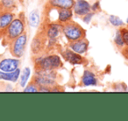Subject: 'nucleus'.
<instances>
[{"instance_id": "nucleus-1", "label": "nucleus", "mask_w": 128, "mask_h": 121, "mask_svg": "<svg viewBox=\"0 0 128 121\" xmlns=\"http://www.w3.org/2000/svg\"><path fill=\"white\" fill-rule=\"evenodd\" d=\"M62 30L66 38L70 42L84 39L85 35L84 29L80 25L72 21L65 22L64 25L62 26Z\"/></svg>"}, {"instance_id": "nucleus-2", "label": "nucleus", "mask_w": 128, "mask_h": 121, "mask_svg": "<svg viewBox=\"0 0 128 121\" xmlns=\"http://www.w3.org/2000/svg\"><path fill=\"white\" fill-rule=\"evenodd\" d=\"M25 26L22 20L20 18H16L12 21V23L9 25V26L6 28V40L7 42H11L17 37L24 34Z\"/></svg>"}, {"instance_id": "nucleus-3", "label": "nucleus", "mask_w": 128, "mask_h": 121, "mask_svg": "<svg viewBox=\"0 0 128 121\" xmlns=\"http://www.w3.org/2000/svg\"><path fill=\"white\" fill-rule=\"evenodd\" d=\"M27 37L26 34L24 32L21 35L17 37L12 41L10 42V51L11 54L16 58H20L24 54V52L26 46Z\"/></svg>"}, {"instance_id": "nucleus-4", "label": "nucleus", "mask_w": 128, "mask_h": 121, "mask_svg": "<svg viewBox=\"0 0 128 121\" xmlns=\"http://www.w3.org/2000/svg\"><path fill=\"white\" fill-rule=\"evenodd\" d=\"M54 74L51 70H42L38 72L37 76L34 82L41 87H48V85H53L54 84Z\"/></svg>"}, {"instance_id": "nucleus-5", "label": "nucleus", "mask_w": 128, "mask_h": 121, "mask_svg": "<svg viewBox=\"0 0 128 121\" xmlns=\"http://www.w3.org/2000/svg\"><path fill=\"white\" fill-rule=\"evenodd\" d=\"M40 70H52L60 66V59L57 55H50L46 58H43L37 63Z\"/></svg>"}, {"instance_id": "nucleus-6", "label": "nucleus", "mask_w": 128, "mask_h": 121, "mask_svg": "<svg viewBox=\"0 0 128 121\" xmlns=\"http://www.w3.org/2000/svg\"><path fill=\"white\" fill-rule=\"evenodd\" d=\"M20 60L17 59H4L0 60V70L4 72H12L18 70Z\"/></svg>"}, {"instance_id": "nucleus-7", "label": "nucleus", "mask_w": 128, "mask_h": 121, "mask_svg": "<svg viewBox=\"0 0 128 121\" xmlns=\"http://www.w3.org/2000/svg\"><path fill=\"white\" fill-rule=\"evenodd\" d=\"M75 12L77 15H86L90 11V6L85 0H77L76 3L74 4Z\"/></svg>"}, {"instance_id": "nucleus-8", "label": "nucleus", "mask_w": 128, "mask_h": 121, "mask_svg": "<svg viewBox=\"0 0 128 121\" xmlns=\"http://www.w3.org/2000/svg\"><path fill=\"white\" fill-rule=\"evenodd\" d=\"M48 4L53 8L71 9L75 3L74 0H48Z\"/></svg>"}, {"instance_id": "nucleus-9", "label": "nucleus", "mask_w": 128, "mask_h": 121, "mask_svg": "<svg viewBox=\"0 0 128 121\" xmlns=\"http://www.w3.org/2000/svg\"><path fill=\"white\" fill-rule=\"evenodd\" d=\"M70 48L73 50L74 52L77 54H84L87 51L88 48V41L86 40L81 39L78 40L76 41H71L70 43Z\"/></svg>"}, {"instance_id": "nucleus-10", "label": "nucleus", "mask_w": 128, "mask_h": 121, "mask_svg": "<svg viewBox=\"0 0 128 121\" xmlns=\"http://www.w3.org/2000/svg\"><path fill=\"white\" fill-rule=\"evenodd\" d=\"M13 20V14L11 12L0 13V31L6 29Z\"/></svg>"}, {"instance_id": "nucleus-11", "label": "nucleus", "mask_w": 128, "mask_h": 121, "mask_svg": "<svg viewBox=\"0 0 128 121\" xmlns=\"http://www.w3.org/2000/svg\"><path fill=\"white\" fill-rule=\"evenodd\" d=\"M63 56L72 64H80L82 62V57L80 56V54H77L74 51H70V50H67L63 54Z\"/></svg>"}, {"instance_id": "nucleus-12", "label": "nucleus", "mask_w": 128, "mask_h": 121, "mask_svg": "<svg viewBox=\"0 0 128 121\" xmlns=\"http://www.w3.org/2000/svg\"><path fill=\"white\" fill-rule=\"evenodd\" d=\"M58 12V21L62 23H65L71 20L72 18V12L70 9H60L55 8Z\"/></svg>"}, {"instance_id": "nucleus-13", "label": "nucleus", "mask_w": 128, "mask_h": 121, "mask_svg": "<svg viewBox=\"0 0 128 121\" xmlns=\"http://www.w3.org/2000/svg\"><path fill=\"white\" fill-rule=\"evenodd\" d=\"M20 74V70H16L12 72H4L0 71V79L6 81H12V82H17Z\"/></svg>"}, {"instance_id": "nucleus-14", "label": "nucleus", "mask_w": 128, "mask_h": 121, "mask_svg": "<svg viewBox=\"0 0 128 121\" xmlns=\"http://www.w3.org/2000/svg\"><path fill=\"white\" fill-rule=\"evenodd\" d=\"M82 82L84 86H91V85H96V79L95 75L90 71L86 70L84 72V76L82 78Z\"/></svg>"}, {"instance_id": "nucleus-15", "label": "nucleus", "mask_w": 128, "mask_h": 121, "mask_svg": "<svg viewBox=\"0 0 128 121\" xmlns=\"http://www.w3.org/2000/svg\"><path fill=\"white\" fill-rule=\"evenodd\" d=\"M15 6L14 0H1L0 2V13L11 12Z\"/></svg>"}, {"instance_id": "nucleus-16", "label": "nucleus", "mask_w": 128, "mask_h": 121, "mask_svg": "<svg viewBox=\"0 0 128 121\" xmlns=\"http://www.w3.org/2000/svg\"><path fill=\"white\" fill-rule=\"evenodd\" d=\"M29 23L32 27H37L40 24V13L38 10H34L29 15Z\"/></svg>"}, {"instance_id": "nucleus-17", "label": "nucleus", "mask_w": 128, "mask_h": 121, "mask_svg": "<svg viewBox=\"0 0 128 121\" xmlns=\"http://www.w3.org/2000/svg\"><path fill=\"white\" fill-rule=\"evenodd\" d=\"M29 76H30V68H25L24 70L22 71V74L20 76V85L22 87H25L26 84L27 82V80L29 78Z\"/></svg>"}, {"instance_id": "nucleus-18", "label": "nucleus", "mask_w": 128, "mask_h": 121, "mask_svg": "<svg viewBox=\"0 0 128 121\" xmlns=\"http://www.w3.org/2000/svg\"><path fill=\"white\" fill-rule=\"evenodd\" d=\"M59 34V29L58 26L56 25H51L49 26V29H48V35L49 38H54L58 35Z\"/></svg>"}, {"instance_id": "nucleus-19", "label": "nucleus", "mask_w": 128, "mask_h": 121, "mask_svg": "<svg viewBox=\"0 0 128 121\" xmlns=\"http://www.w3.org/2000/svg\"><path fill=\"white\" fill-rule=\"evenodd\" d=\"M38 86L39 85L35 82H34V84L32 82L24 90V91L25 92H37V91H40V89H38Z\"/></svg>"}, {"instance_id": "nucleus-20", "label": "nucleus", "mask_w": 128, "mask_h": 121, "mask_svg": "<svg viewBox=\"0 0 128 121\" xmlns=\"http://www.w3.org/2000/svg\"><path fill=\"white\" fill-rule=\"evenodd\" d=\"M109 20H110V23H112L113 26H119L123 25L122 20H121L118 17L114 16V15H112V16L110 17V18H109Z\"/></svg>"}, {"instance_id": "nucleus-21", "label": "nucleus", "mask_w": 128, "mask_h": 121, "mask_svg": "<svg viewBox=\"0 0 128 121\" xmlns=\"http://www.w3.org/2000/svg\"><path fill=\"white\" fill-rule=\"evenodd\" d=\"M115 42H116V44L118 45V46H122V45L124 44V40H123L121 32H117V34H116V37H115Z\"/></svg>"}, {"instance_id": "nucleus-22", "label": "nucleus", "mask_w": 128, "mask_h": 121, "mask_svg": "<svg viewBox=\"0 0 128 121\" xmlns=\"http://www.w3.org/2000/svg\"><path fill=\"white\" fill-rule=\"evenodd\" d=\"M121 34H122L124 42H126V44L128 45V31L126 30V29H124V30L121 32Z\"/></svg>"}, {"instance_id": "nucleus-23", "label": "nucleus", "mask_w": 128, "mask_h": 121, "mask_svg": "<svg viewBox=\"0 0 128 121\" xmlns=\"http://www.w3.org/2000/svg\"><path fill=\"white\" fill-rule=\"evenodd\" d=\"M91 17H92V14H86V16L84 18V20L86 22V23H89Z\"/></svg>"}, {"instance_id": "nucleus-24", "label": "nucleus", "mask_w": 128, "mask_h": 121, "mask_svg": "<svg viewBox=\"0 0 128 121\" xmlns=\"http://www.w3.org/2000/svg\"><path fill=\"white\" fill-rule=\"evenodd\" d=\"M98 3H96V4L93 6V7H92V9L93 10H96V7H98Z\"/></svg>"}, {"instance_id": "nucleus-25", "label": "nucleus", "mask_w": 128, "mask_h": 121, "mask_svg": "<svg viewBox=\"0 0 128 121\" xmlns=\"http://www.w3.org/2000/svg\"><path fill=\"white\" fill-rule=\"evenodd\" d=\"M127 23H128V18H127Z\"/></svg>"}]
</instances>
